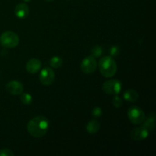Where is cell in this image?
Segmentation results:
<instances>
[{
  "instance_id": "cell-1",
  "label": "cell",
  "mask_w": 156,
  "mask_h": 156,
  "mask_svg": "<svg viewBox=\"0 0 156 156\" xmlns=\"http://www.w3.org/2000/svg\"><path fill=\"white\" fill-rule=\"evenodd\" d=\"M50 127V122L44 116H37L32 118L27 124L28 133L34 138H41L45 136Z\"/></svg>"
},
{
  "instance_id": "cell-2",
  "label": "cell",
  "mask_w": 156,
  "mask_h": 156,
  "mask_svg": "<svg viewBox=\"0 0 156 156\" xmlns=\"http://www.w3.org/2000/svg\"><path fill=\"white\" fill-rule=\"evenodd\" d=\"M100 73L104 77L111 78L117 73V65L114 57L111 56H103L98 62Z\"/></svg>"
},
{
  "instance_id": "cell-3",
  "label": "cell",
  "mask_w": 156,
  "mask_h": 156,
  "mask_svg": "<svg viewBox=\"0 0 156 156\" xmlns=\"http://www.w3.org/2000/svg\"><path fill=\"white\" fill-rule=\"evenodd\" d=\"M19 42L18 35L11 30L3 32L0 36V44L5 48H15L19 44Z\"/></svg>"
},
{
  "instance_id": "cell-4",
  "label": "cell",
  "mask_w": 156,
  "mask_h": 156,
  "mask_svg": "<svg viewBox=\"0 0 156 156\" xmlns=\"http://www.w3.org/2000/svg\"><path fill=\"white\" fill-rule=\"evenodd\" d=\"M128 118L133 124H141L146 119L145 112L138 106H132L127 112Z\"/></svg>"
},
{
  "instance_id": "cell-5",
  "label": "cell",
  "mask_w": 156,
  "mask_h": 156,
  "mask_svg": "<svg viewBox=\"0 0 156 156\" xmlns=\"http://www.w3.org/2000/svg\"><path fill=\"white\" fill-rule=\"evenodd\" d=\"M104 92L111 95H117L120 94L122 89V83L118 79H110L104 82L102 85Z\"/></svg>"
},
{
  "instance_id": "cell-6",
  "label": "cell",
  "mask_w": 156,
  "mask_h": 156,
  "mask_svg": "<svg viewBox=\"0 0 156 156\" xmlns=\"http://www.w3.org/2000/svg\"><path fill=\"white\" fill-rule=\"evenodd\" d=\"M97 61L95 57L93 56H86L85 59H83L80 65L81 70L85 74H91L94 73L97 69Z\"/></svg>"
},
{
  "instance_id": "cell-7",
  "label": "cell",
  "mask_w": 156,
  "mask_h": 156,
  "mask_svg": "<svg viewBox=\"0 0 156 156\" xmlns=\"http://www.w3.org/2000/svg\"><path fill=\"white\" fill-rule=\"evenodd\" d=\"M39 79L42 85L46 86L51 85L55 80V73L50 67H45L41 71Z\"/></svg>"
},
{
  "instance_id": "cell-8",
  "label": "cell",
  "mask_w": 156,
  "mask_h": 156,
  "mask_svg": "<svg viewBox=\"0 0 156 156\" xmlns=\"http://www.w3.org/2000/svg\"><path fill=\"white\" fill-rule=\"evenodd\" d=\"M5 89L12 95H20L24 91V85L19 81L12 80L6 84Z\"/></svg>"
},
{
  "instance_id": "cell-9",
  "label": "cell",
  "mask_w": 156,
  "mask_h": 156,
  "mask_svg": "<svg viewBox=\"0 0 156 156\" xmlns=\"http://www.w3.org/2000/svg\"><path fill=\"white\" fill-rule=\"evenodd\" d=\"M149 131L143 126H138L133 129L130 133V137L133 140L135 141H141L144 140L149 136Z\"/></svg>"
},
{
  "instance_id": "cell-10",
  "label": "cell",
  "mask_w": 156,
  "mask_h": 156,
  "mask_svg": "<svg viewBox=\"0 0 156 156\" xmlns=\"http://www.w3.org/2000/svg\"><path fill=\"white\" fill-rule=\"evenodd\" d=\"M42 63L41 61L37 58H31L26 63V70L30 74H36L40 71Z\"/></svg>"
},
{
  "instance_id": "cell-11",
  "label": "cell",
  "mask_w": 156,
  "mask_h": 156,
  "mask_svg": "<svg viewBox=\"0 0 156 156\" xmlns=\"http://www.w3.org/2000/svg\"><path fill=\"white\" fill-rule=\"evenodd\" d=\"M15 15L20 19H24L29 15V6L26 3H19L15 8Z\"/></svg>"
},
{
  "instance_id": "cell-12",
  "label": "cell",
  "mask_w": 156,
  "mask_h": 156,
  "mask_svg": "<svg viewBox=\"0 0 156 156\" xmlns=\"http://www.w3.org/2000/svg\"><path fill=\"white\" fill-rule=\"evenodd\" d=\"M143 126L146 127L149 131H152L155 127V114L154 112H151L143 121Z\"/></svg>"
},
{
  "instance_id": "cell-13",
  "label": "cell",
  "mask_w": 156,
  "mask_h": 156,
  "mask_svg": "<svg viewBox=\"0 0 156 156\" xmlns=\"http://www.w3.org/2000/svg\"><path fill=\"white\" fill-rule=\"evenodd\" d=\"M123 98L128 102H136L139 99V93L134 89H127L123 93Z\"/></svg>"
},
{
  "instance_id": "cell-14",
  "label": "cell",
  "mask_w": 156,
  "mask_h": 156,
  "mask_svg": "<svg viewBox=\"0 0 156 156\" xmlns=\"http://www.w3.org/2000/svg\"><path fill=\"white\" fill-rule=\"evenodd\" d=\"M100 127V123L97 120H91L87 123L86 130L89 134H95L98 132Z\"/></svg>"
},
{
  "instance_id": "cell-15",
  "label": "cell",
  "mask_w": 156,
  "mask_h": 156,
  "mask_svg": "<svg viewBox=\"0 0 156 156\" xmlns=\"http://www.w3.org/2000/svg\"><path fill=\"white\" fill-rule=\"evenodd\" d=\"M62 63H63V60H62V58L58 56H53L50 60V66L54 69L60 68L62 66Z\"/></svg>"
},
{
  "instance_id": "cell-16",
  "label": "cell",
  "mask_w": 156,
  "mask_h": 156,
  "mask_svg": "<svg viewBox=\"0 0 156 156\" xmlns=\"http://www.w3.org/2000/svg\"><path fill=\"white\" fill-rule=\"evenodd\" d=\"M20 95H21L20 99H21V103L24 104V105H29L32 103V101H33V98H32L31 94H30V93L22 92Z\"/></svg>"
},
{
  "instance_id": "cell-17",
  "label": "cell",
  "mask_w": 156,
  "mask_h": 156,
  "mask_svg": "<svg viewBox=\"0 0 156 156\" xmlns=\"http://www.w3.org/2000/svg\"><path fill=\"white\" fill-rule=\"evenodd\" d=\"M103 48H102L101 46L100 45H95L92 47L91 50V56H93L94 57H100L101 56V55L103 54Z\"/></svg>"
},
{
  "instance_id": "cell-18",
  "label": "cell",
  "mask_w": 156,
  "mask_h": 156,
  "mask_svg": "<svg viewBox=\"0 0 156 156\" xmlns=\"http://www.w3.org/2000/svg\"><path fill=\"white\" fill-rule=\"evenodd\" d=\"M112 103L114 108H121L122 105H123V100H122L121 98L119 97L118 94H117V95H114V98H113Z\"/></svg>"
},
{
  "instance_id": "cell-19",
  "label": "cell",
  "mask_w": 156,
  "mask_h": 156,
  "mask_svg": "<svg viewBox=\"0 0 156 156\" xmlns=\"http://www.w3.org/2000/svg\"><path fill=\"white\" fill-rule=\"evenodd\" d=\"M110 56L114 57V56H117L120 54V49L117 45H114L110 48Z\"/></svg>"
},
{
  "instance_id": "cell-20",
  "label": "cell",
  "mask_w": 156,
  "mask_h": 156,
  "mask_svg": "<svg viewBox=\"0 0 156 156\" xmlns=\"http://www.w3.org/2000/svg\"><path fill=\"white\" fill-rule=\"evenodd\" d=\"M91 115L94 117H100L102 115V109L100 107H94L91 111Z\"/></svg>"
},
{
  "instance_id": "cell-21",
  "label": "cell",
  "mask_w": 156,
  "mask_h": 156,
  "mask_svg": "<svg viewBox=\"0 0 156 156\" xmlns=\"http://www.w3.org/2000/svg\"><path fill=\"white\" fill-rule=\"evenodd\" d=\"M15 154L11 149L4 148V149H0V156H14Z\"/></svg>"
},
{
  "instance_id": "cell-22",
  "label": "cell",
  "mask_w": 156,
  "mask_h": 156,
  "mask_svg": "<svg viewBox=\"0 0 156 156\" xmlns=\"http://www.w3.org/2000/svg\"><path fill=\"white\" fill-rule=\"evenodd\" d=\"M2 56H3V55L7 54L8 51H7V50H2Z\"/></svg>"
},
{
  "instance_id": "cell-23",
  "label": "cell",
  "mask_w": 156,
  "mask_h": 156,
  "mask_svg": "<svg viewBox=\"0 0 156 156\" xmlns=\"http://www.w3.org/2000/svg\"><path fill=\"white\" fill-rule=\"evenodd\" d=\"M44 1L47 2H52V1H53V0H44Z\"/></svg>"
},
{
  "instance_id": "cell-24",
  "label": "cell",
  "mask_w": 156,
  "mask_h": 156,
  "mask_svg": "<svg viewBox=\"0 0 156 156\" xmlns=\"http://www.w3.org/2000/svg\"><path fill=\"white\" fill-rule=\"evenodd\" d=\"M24 2H29L30 1V0H24Z\"/></svg>"
},
{
  "instance_id": "cell-25",
  "label": "cell",
  "mask_w": 156,
  "mask_h": 156,
  "mask_svg": "<svg viewBox=\"0 0 156 156\" xmlns=\"http://www.w3.org/2000/svg\"><path fill=\"white\" fill-rule=\"evenodd\" d=\"M67 1H69V0H67Z\"/></svg>"
}]
</instances>
